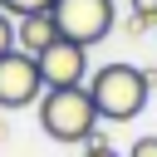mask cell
I'll use <instances>...</instances> for the list:
<instances>
[{"label":"cell","instance_id":"6da1fadb","mask_svg":"<svg viewBox=\"0 0 157 157\" xmlns=\"http://www.w3.org/2000/svg\"><path fill=\"white\" fill-rule=\"evenodd\" d=\"M83 88H88V98H93V108H98L103 123H132V118L147 108V93H152L147 74H142L137 64H123V59L93 69Z\"/></svg>","mask_w":157,"mask_h":157},{"label":"cell","instance_id":"7a4b0ae2","mask_svg":"<svg viewBox=\"0 0 157 157\" xmlns=\"http://www.w3.org/2000/svg\"><path fill=\"white\" fill-rule=\"evenodd\" d=\"M98 108L88 98V88H44L39 98V128L54 142H88L98 132Z\"/></svg>","mask_w":157,"mask_h":157},{"label":"cell","instance_id":"3957f363","mask_svg":"<svg viewBox=\"0 0 157 157\" xmlns=\"http://www.w3.org/2000/svg\"><path fill=\"white\" fill-rule=\"evenodd\" d=\"M54 29L59 39H74L83 49L103 44L113 29V0H54Z\"/></svg>","mask_w":157,"mask_h":157},{"label":"cell","instance_id":"277c9868","mask_svg":"<svg viewBox=\"0 0 157 157\" xmlns=\"http://www.w3.org/2000/svg\"><path fill=\"white\" fill-rule=\"evenodd\" d=\"M44 88H83L88 83V49L74 39H54L44 54H34Z\"/></svg>","mask_w":157,"mask_h":157},{"label":"cell","instance_id":"5b68a950","mask_svg":"<svg viewBox=\"0 0 157 157\" xmlns=\"http://www.w3.org/2000/svg\"><path fill=\"white\" fill-rule=\"evenodd\" d=\"M44 78H39V64L20 49H10L0 59V108H29L39 98Z\"/></svg>","mask_w":157,"mask_h":157},{"label":"cell","instance_id":"8992f818","mask_svg":"<svg viewBox=\"0 0 157 157\" xmlns=\"http://www.w3.org/2000/svg\"><path fill=\"white\" fill-rule=\"evenodd\" d=\"M59 39V29H54V15H20L15 20V49L20 54H44L49 44Z\"/></svg>","mask_w":157,"mask_h":157},{"label":"cell","instance_id":"52a82bcc","mask_svg":"<svg viewBox=\"0 0 157 157\" xmlns=\"http://www.w3.org/2000/svg\"><path fill=\"white\" fill-rule=\"evenodd\" d=\"M0 10H5V15H15V20H20V15H49V10H54V0H0Z\"/></svg>","mask_w":157,"mask_h":157},{"label":"cell","instance_id":"ba28073f","mask_svg":"<svg viewBox=\"0 0 157 157\" xmlns=\"http://www.w3.org/2000/svg\"><path fill=\"white\" fill-rule=\"evenodd\" d=\"M10 49H15V20H10L5 10H0V59H5Z\"/></svg>","mask_w":157,"mask_h":157},{"label":"cell","instance_id":"9c48e42d","mask_svg":"<svg viewBox=\"0 0 157 157\" xmlns=\"http://www.w3.org/2000/svg\"><path fill=\"white\" fill-rule=\"evenodd\" d=\"M128 157H157V132H147V137H137V142L128 147Z\"/></svg>","mask_w":157,"mask_h":157},{"label":"cell","instance_id":"30bf717a","mask_svg":"<svg viewBox=\"0 0 157 157\" xmlns=\"http://www.w3.org/2000/svg\"><path fill=\"white\" fill-rule=\"evenodd\" d=\"M132 15L147 20V25H157V0H132Z\"/></svg>","mask_w":157,"mask_h":157},{"label":"cell","instance_id":"8fae6325","mask_svg":"<svg viewBox=\"0 0 157 157\" xmlns=\"http://www.w3.org/2000/svg\"><path fill=\"white\" fill-rule=\"evenodd\" d=\"M83 157H118V152H113V147L103 142V132H93V137H88V152H83Z\"/></svg>","mask_w":157,"mask_h":157},{"label":"cell","instance_id":"7c38bea8","mask_svg":"<svg viewBox=\"0 0 157 157\" xmlns=\"http://www.w3.org/2000/svg\"><path fill=\"white\" fill-rule=\"evenodd\" d=\"M147 29H152V25H147V20H137V15H132V20L123 25V34H147Z\"/></svg>","mask_w":157,"mask_h":157},{"label":"cell","instance_id":"4fadbf2b","mask_svg":"<svg viewBox=\"0 0 157 157\" xmlns=\"http://www.w3.org/2000/svg\"><path fill=\"white\" fill-rule=\"evenodd\" d=\"M5 137H10V123H5V118H0V142H5Z\"/></svg>","mask_w":157,"mask_h":157}]
</instances>
